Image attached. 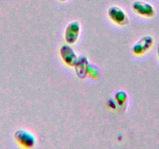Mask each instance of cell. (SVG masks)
Listing matches in <instances>:
<instances>
[{
	"label": "cell",
	"instance_id": "8",
	"mask_svg": "<svg viewBox=\"0 0 159 149\" xmlns=\"http://www.w3.org/2000/svg\"><path fill=\"white\" fill-rule=\"evenodd\" d=\"M115 98H116V100L118 104L122 106L126 103V100H127V94H126L125 91L120 90L116 92Z\"/></svg>",
	"mask_w": 159,
	"mask_h": 149
},
{
	"label": "cell",
	"instance_id": "9",
	"mask_svg": "<svg viewBox=\"0 0 159 149\" xmlns=\"http://www.w3.org/2000/svg\"><path fill=\"white\" fill-rule=\"evenodd\" d=\"M157 57H158V59H159V44H158V45H157Z\"/></svg>",
	"mask_w": 159,
	"mask_h": 149
},
{
	"label": "cell",
	"instance_id": "5",
	"mask_svg": "<svg viewBox=\"0 0 159 149\" xmlns=\"http://www.w3.org/2000/svg\"><path fill=\"white\" fill-rule=\"evenodd\" d=\"M132 10L137 14L143 17L151 18L153 17L155 14V10L151 3L145 1L137 0L132 3Z\"/></svg>",
	"mask_w": 159,
	"mask_h": 149
},
{
	"label": "cell",
	"instance_id": "3",
	"mask_svg": "<svg viewBox=\"0 0 159 149\" xmlns=\"http://www.w3.org/2000/svg\"><path fill=\"white\" fill-rule=\"evenodd\" d=\"M154 44V38L151 35L142 36L133 45L132 51L135 55L140 56L148 52Z\"/></svg>",
	"mask_w": 159,
	"mask_h": 149
},
{
	"label": "cell",
	"instance_id": "10",
	"mask_svg": "<svg viewBox=\"0 0 159 149\" xmlns=\"http://www.w3.org/2000/svg\"><path fill=\"white\" fill-rule=\"evenodd\" d=\"M59 2H66L67 0H59Z\"/></svg>",
	"mask_w": 159,
	"mask_h": 149
},
{
	"label": "cell",
	"instance_id": "7",
	"mask_svg": "<svg viewBox=\"0 0 159 149\" xmlns=\"http://www.w3.org/2000/svg\"><path fill=\"white\" fill-rule=\"evenodd\" d=\"M74 67L75 68H76V74H77V76L79 77V78L84 79L88 74V68H89V65H88V62L87 57H80V58L78 57V60Z\"/></svg>",
	"mask_w": 159,
	"mask_h": 149
},
{
	"label": "cell",
	"instance_id": "2",
	"mask_svg": "<svg viewBox=\"0 0 159 149\" xmlns=\"http://www.w3.org/2000/svg\"><path fill=\"white\" fill-rule=\"evenodd\" d=\"M109 19L119 26H126L129 23V18L126 12L118 6H112L108 9Z\"/></svg>",
	"mask_w": 159,
	"mask_h": 149
},
{
	"label": "cell",
	"instance_id": "1",
	"mask_svg": "<svg viewBox=\"0 0 159 149\" xmlns=\"http://www.w3.org/2000/svg\"><path fill=\"white\" fill-rule=\"evenodd\" d=\"M14 138L16 143L24 148H33L37 142L34 135L31 132L24 129L16 130Z\"/></svg>",
	"mask_w": 159,
	"mask_h": 149
},
{
	"label": "cell",
	"instance_id": "6",
	"mask_svg": "<svg viewBox=\"0 0 159 149\" xmlns=\"http://www.w3.org/2000/svg\"><path fill=\"white\" fill-rule=\"evenodd\" d=\"M61 58L65 65H68L69 67H74L76 62L78 60V57L76 55L74 50L70 47V45H63L61 46L59 49Z\"/></svg>",
	"mask_w": 159,
	"mask_h": 149
},
{
	"label": "cell",
	"instance_id": "4",
	"mask_svg": "<svg viewBox=\"0 0 159 149\" xmlns=\"http://www.w3.org/2000/svg\"><path fill=\"white\" fill-rule=\"evenodd\" d=\"M80 34V23L74 20L68 23L64 32V38L68 45H74Z\"/></svg>",
	"mask_w": 159,
	"mask_h": 149
}]
</instances>
